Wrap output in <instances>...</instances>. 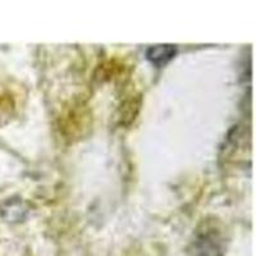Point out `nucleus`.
<instances>
[{"mask_svg":"<svg viewBox=\"0 0 256 256\" xmlns=\"http://www.w3.org/2000/svg\"><path fill=\"white\" fill-rule=\"evenodd\" d=\"M198 256H224L223 248L218 237L204 234L198 242Z\"/></svg>","mask_w":256,"mask_h":256,"instance_id":"nucleus-2","label":"nucleus"},{"mask_svg":"<svg viewBox=\"0 0 256 256\" xmlns=\"http://www.w3.org/2000/svg\"><path fill=\"white\" fill-rule=\"evenodd\" d=\"M177 49L173 45H155V46L148 48L146 52V58L148 62L156 67H163L174 58Z\"/></svg>","mask_w":256,"mask_h":256,"instance_id":"nucleus-1","label":"nucleus"}]
</instances>
